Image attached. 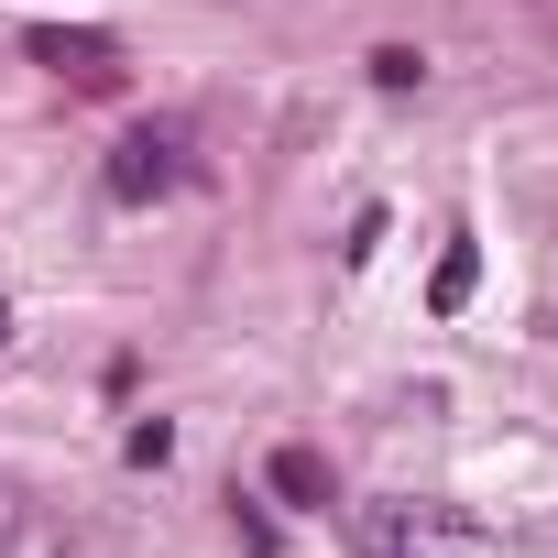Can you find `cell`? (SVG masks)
<instances>
[{
  "instance_id": "7",
  "label": "cell",
  "mask_w": 558,
  "mask_h": 558,
  "mask_svg": "<svg viewBox=\"0 0 558 558\" xmlns=\"http://www.w3.org/2000/svg\"><path fill=\"white\" fill-rule=\"evenodd\" d=\"M165 460H175V427L143 416V427H132V471H165Z\"/></svg>"
},
{
  "instance_id": "8",
  "label": "cell",
  "mask_w": 558,
  "mask_h": 558,
  "mask_svg": "<svg viewBox=\"0 0 558 558\" xmlns=\"http://www.w3.org/2000/svg\"><path fill=\"white\" fill-rule=\"evenodd\" d=\"M0 558H23V504L0 493Z\"/></svg>"
},
{
  "instance_id": "6",
  "label": "cell",
  "mask_w": 558,
  "mask_h": 558,
  "mask_svg": "<svg viewBox=\"0 0 558 558\" xmlns=\"http://www.w3.org/2000/svg\"><path fill=\"white\" fill-rule=\"evenodd\" d=\"M373 88H395V99L427 88V56H416V45H384V56H373Z\"/></svg>"
},
{
  "instance_id": "9",
  "label": "cell",
  "mask_w": 558,
  "mask_h": 558,
  "mask_svg": "<svg viewBox=\"0 0 558 558\" xmlns=\"http://www.w3.org/2000/svg\"><path fill=\"white\" fill-rule=\"evenodd\" d=\"M0 340H12V307H0Z\"/></svg>"
},
{
  "instance_id": "3",
  "label": "cell",
  "mask_w": 558,
  "mask_h": 558,
  "mask_svg": "<svg viewBox=\"0 0 558 558\" xmlns=\"http://www.w3.org/2000/svg\"><path fill=\"white\" fill-rule=\"evenodd\" d=\"M175 175H186V132H175V121H154V132H132V143L110 154V197H121V208L165 197Z\"/></svg>"
},
{
  "instance_id": "5",
  "label": "cell",
  "mask_w": 558,
  "mask_h": 558,
  "mask_svg": "<svg viewBox=\"0 0 558 558\" xmlns=\"http://www.w3.org/2000/svg\"><path fill=\"white\" fill-rule=\"evenodd\" d=\"M274 493H286V504H340V493H329V460H318V449H274Z\"/></svg>"
},
{
  "instance_id": "1",
  "label": "cell",
  "mask_w": 558,
  "mask_h": 558,
  "mask_svg": "<svg viewBox=\"0 0 558 558\" xmlns=\"http://www.w3.org/2000/svg\"><path fill=\"white\" fill-rule=\"evenodd\" d=\"M23 56H34L45 77H66L77 99H121V77H132L121 34H88V23H34V34H23Z\"/></svg>"
},
{
  "instance_id": "2",
  "label": "cell",
  "mask_w": 558,
  "mask_h": 558,
  "mask_svg": "<svg viewBox=\"0 0 558 558\" xmlns=\"http://www.w3.org/2000/svg\"><path fill=\"white\" fill-rule=\"evenodd\" d=\"M460 547H471V525L438 504H373L362 514V558H460Z\"/></svg>"
},
{
  "instance_id": "4",
  "label": "cell",
  "mask_w": 558,
  "mask_h": 558,
  "mask_svg": "<svg viewBox=\"0 0 558 558\" xmlns=\"http://www.w3.org/2000/svg\"><path fill=\"white\" fill-rule=\"evenodd\" d=\"M471 286H482V252H471V241H449V252H438V286H427V307H438V318H460V307H471Z\"/></svg>"
}]
</instances>
